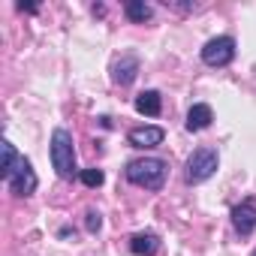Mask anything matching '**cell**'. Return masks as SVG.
Here are the masks:
<instances>
[{"mask_svg": "<svg viewBox=\"0 0 256 256\" xmlns=\"http://www.w3.org/2000/svg\"><path fill=\"white\" fill-rule=\"evenodd\" d=\"M232 58H235V40L232 36H214L202 48V60L208 66H226Z\"/></svg>", "mask_w": 256, "mask_h": 256, "instance_id": "277c9868", "label": "cell"}, {"mask_svg": "<svg viewBox=\"0 0 256 256\" xmlns=\"http://www.w3.org/2000/svg\"><path fill=\"white\" fill-rule=\"evenodd\" d=\"M102 181H106L102 169H82V184L84 187H100Z\"/></svg>", "mask_w": 256, "mask_h": 256, "instance_id": "5bb4252c", "label": "cell"}, {"mask_svg": "<svg viewBox=\"0 0 256 256\" xmlns=\"http://www.w3.org/2000/svg\"><path fill=\"white\" fill-rule=\"evenodd\" d=\"M160 108H163V100H160V94H157V90H145V94H139V96H136V112H139V114L157 118V114H160Z\"/></svg>", "mask_w": 256, "mask_h": 256, "instance_id": "8fae6325", "label": "cell"}, {"mask_svg": "<svg viewBox=\"0 0 256 256\" xmlns=\"http://www.w3.org/2000/svg\"><path fill=\"white\" fill-rule=\"evenodd\" d=\"M10 184V190L16 193V196H30L34 190H36V175H34V169H30V163L28 160H22V166H18V172L6 181Z\"/></svg>", "mask_w": 256, "mask_h": 256, "instance_id": "5b68a950", "label": "cell"}, {"mask_svg": "<svg viewBox=\"0 0 256 256\" xmlns=\"http://www.w3.org/2000/svg\"><path fill=\"white\" fill-rule=\"evenodd\" d=\"M18 10H22V12H36V6H34V4H18Z\"/></svg>", "mask_w": 256, "mask_h": 256, "instance_id": "2e32d148", "label": "cell"}, {"mask_svg": "<svg viewBox=\"0 0 256 256\" xmlns=\"http://www.w3.org/2000/svg\"><path fill=\"white\" fill-rule=\"evenodd\" d=\"M232 223L241 235H250L256 229V205L253 202H241L232 208Z\"/></svg>", "mask_w": 256, "mask_h": 256, "instance_id": "52a82bcc", "label": "cell"}, {"mask_svg": "<svg viewBox=\"0 0 256 256\" xmlns=\"http://www.w3.org/2000/svg\"><path fill=\"white\" fill-rule=\"evenodd\" d=\"M52 163H54L60 178L76 175V148H72V136L64 130V126H58L52 133Z\"/></svg>", "mask_w": 256, "mask_h": 256, "instance_id": "7a4b0ae2", "label": "cell"}, {"mask_svg": "<svg viewBox=\"0 0 256 256\" xmlns=\"http://www.w3.org/2000/svg\"><path fill=\"white\" fill-rule=\"evenodd\" d=\"M126 178L139 187H145V190H160L166 181V163L157 157L133 160V163H126Z\"/></svg>", "mask_w": 256, "mask_h": 256, "instance_id": "6da1fadb", "label": "cell"}, {"mask_svg": "<svg viewBox=\"0 0 256 256\" xmlns=\"http://www.w3.org/2000/svg\"><path fill=\"white\" fill-rule=\"evenodd\" d=\"M217 172V151L214 148H196L187 160V181L190 184H199V181H208L211 175Z\"/></svg>", "mask_w": 256, "mask_h": 256, "instance_id": "3957f363", "label": "cell"}, {"mask_svg": "<svg viewBox=\"0 0 256 256\" xmlns=\"http://www.w3.org/2000/svg\"><path fill=\"white\" fill-rule=\"evenodd\" d=\"M0 151H4V163H0V175H4V181H10V178L18 172V166H22V160H24V157H18V151H16V145H12L10 139H4V142H0Z\"/></svg>", "mask_w": 256, "mask_h": 256, "instance_id": "9c48e42d", "label": "cell"}, {"mask_svg": "<svg viewBox=\"0 0 256 256\" xmlns=\"http://www.w3.org/2000/svg\"><path fill=\"white\" fill-rule=\"evenodd\" d=\"M136 72H139V60L136 58H120L118 64H114V82L118 84H130L133 78H136Z\"/></svg>", "mask_w": 256, "mask_h": 256, "instance_id": "7c38bea8", "label": "cell"}, {"mask_svg": "<svg viewBox=\"0 0 256 256\" xmlns=\"http://www.w3.org/2000/svg\"><path fill=\"white\" fill-rule=\"evenodd\" d=\"M253 256H256V253H253Z\"/></svg>", "mask_w": 256, "mask_h": 256, "instance_id": "e0dca14e", "label": "cell"}, {"mask_svg": "<svg viewBox=\"0 0 256 256\" xmlns=\"http://www.w3.org/2000/svg\"><path fill=\"white\" fill-rule=\"evenodd\" d=\"M211 120H214V112H211V106H205V102H196V106L187 112V130H190V133L208 130V126H211Z\"/></svg>", "mask_w": 256, "mask_h": 256, "instance_id": "ba28073f", "label": "cell"}, {"mask_svg": "<svg viewBox=\"0 0 256 256\" xmlns=\"http://www.w3.org/2000/svg\"><path fill=\"white\" fill-rule=\"evenodd\" d=\"M84 226H88V232H100V226H102V217H100V211H88L84 214Z\"/></svg>", "mask_w": 256, "mask_h": 256, "instance_id": "9a60e30c", "label": "cell"}, {"mask_svg": "<svg viewBox=\"0 0 256 256\" xmlns=\"http://www.w3.org/2000/svg\"><path fill=\"white\" fill-rule=\"evenodd\" d=\"M124 12H126V18H130V22H139V24L154 16V10L145 4V0H130V4L124 6Z\"/></svg>", "mask_w": 256, "mask_h": 256, "instance_id": "4fadbf2b", "label": "cell"}, {"mask_svg": "<svg viewBox=\"0 0 256 256\" xmlns=\"http://www.w3.org/2000/svg\"><path fill=\"white\" fill-rule=\"evenodd\" d=\"M157 247H160V238H157L154 232H139V235L130 238V250H133L136 256H154Z\"/></svg>", "mask_w": 256, "mask_h": 256, "instance_id": "30bf717a", "label": "cell"}, {"mask_svg": "<svg viewBox=\"0 0 256 256\" xmlns=\"http://www.w3.org/2000/svg\"><path fill=\"white\" fill-rule=\"evenodd\" d=\"M126 139H130L133 148H157L166 139V133H163V126H136Z\"/></svg>", "mask_w": 256, "mask_h": 256, "instance_id": "8992f818", "label": "cell"}]
</instances>
